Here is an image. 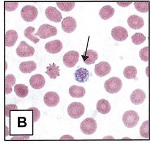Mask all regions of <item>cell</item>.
I'll return each mask as SVG.
<instances>
[{
    "label": "cell",
    "instance_id": "6da1fadb",
    "mask_svg": "<svg viewBox=\"0 0 151 145\" xmlns=\"http://www.w3.org/2000/svg\"><path fill=\"white\" fill-rule=\"evenodd\" d=\"M58 33V30L54 26L48 24L41 25L37 32L34 34L35 36H38L40 38L45 39L51 36H55Z\"/></svg>",
    "mask_w": 151,
    "mask_h": 145
},
{
    "label": "cell",
    "instance_id": "7a4b0ae2",
    "mask_svg": "<svg viewBox=\"0 0 151 145\" xmlns=\"http://www.w3.org/2000/svg\"><path fill=\"white\" fill-rule=\"evenodd\" d=\"M123 83L122 80L117 77H112L106 80L104 84L105 90L110 94L118 92L122 88Z\"/></svg>",
    "mask_w": 151,
    "mask_h": 145
},
{
    "label": "cell",
    "instance_id": "3957f363",
    "mask_svg": "<svg viewBox=\"0 0 151 145\" xmlns=\"http://www.w3.org/2000/svg\"><path fill=\"white\" fill-rule=\"evenodd\" d=\"M122 120L126 127L132 128L137 125L139 120V117L135 111L128 110L124 113Z\"/></svg>",
    "mask_w": 151,
    "mask_h": 145
},
{
    "label": "cell",
    "instance_id": "277c9868",
    "mask_svg": "<svg viewBox=\"0 0 151 145\" xmlns=\"http://www.w3.org/2000/svg\"><path fill=\"white\" fill-rule=\"evenodd\" d=\"M37 9L32 5H26L21 10L20 15L22 18L26 22H32L37 18Z\"/></svg>",
    "mask_w": 151,
    "mask_h": 145
},
{
    "label": "cell",
    "instance_id": "5b68a950",
    "mask_svg": "<svg viewBox=\"0 0 151 145\" xmlns=\"http://www.w3.org/2000/svg\"><path fill=\"white\" fill-rule=\"evenodd\" d=\"M85 112V107L78 102H74L70 104L68 108V113L72 119H77L81 117Z\"/></svg>",
    "mask_w": 151,
    "mask_h": 145
},
{
    "label": "cell",
    "instance_id": "8992f818",
    "mask_svg": "<svg viewBox=\"0 0 151 145\" xmlns=\"http://www.w3.org/2000/svg\"><path fill=\"white\" fill-rule=\"evenodd\" d=\"M97 128V124L93 118L88 117L84 119L80 124V129L86 135L93 134Z\"/></svg>",
    "mask_w": 151,
    "mask_h": 145
},
{
    "label": "cell",
    "instance_id": "52a82bcc",
    "mask_svg": "<svg viewBox=\"0 0 151 145\" xmlns=\"http://www.w3.org/2000/svg\"><path fill=\"white\" fill-rule=\"evenodd\" d=\"M16 53L20 57H27L35 55V50L33 47L30 46L26 41H22L17 48Z\"/></svg>",
    "mask_w": 151,
    "mask_h": 145
},
{
    "label": "cell",
    "instance_id": "ba28073f",
    "mask_svg": "<svg viewBox=\"0 0 151 145\" xmlns=\"http://www.w3.org/2000/svg\"><path fill=\"white\" fill-rule=\"evenodd\" d=\"M79 60V53L71 50L66 53L63 57V64L68 68H73L75 66Z\"/></svg>",
    "mask_w": 151,
    "mask_h": 145
},
{
    "label": "cell",
    "instance_id": "9c48e42d",
    "mask_svg": "<svg viewBox=\"0 0 151 145\" xmlns=\"http://www.w3.org/2000/svg\"><path fill=\"white\" fill-rule=\"evenodd\" d=\"M59 96L54 91L48 92L44 97V102L45 104L49 107H56L59 103Z\"/></svg>",
    "mask_w": 151,
    "mask_h": 145
},
{
    "label": "cell",
    "instance_id": "30bf717a",
    "mask_svg": "<svg viewBox=\"0 0 151 145\" xmlns=\"http://www.w3.org/2000/svg\"><path fill=\"white\" fill-rule=\"evenodd\" d=\"M111 67L106 61H101L95 66L94 71L96 76L104 77L111 72Z\"/></svg>",
    "mask_w": 151,
    "mask_h": 145
},
{
    "label": "cell",
    "instance_id": "8fae6325",
    "mask_svg": "<svg viewBox=\"0 0 151 145\" xmlns=\"http://www.w3.org/2000/svg\"><path fill=\"white\" fill-rule=\"evenodd\" d=\"M46 17L51 21L59 23L62 19L61 13L56 8L53 6H48L45 11Z\"/></svg>",
    "mask_w": 151,
    "mask_h": 145
},
{
    "label": "cell",
    "instance_id": "7c38bea8",
    "mask_svg": "<svg viewBox=\"0 0 151 145\" xmlns=\"http://www.w3.org/2000/svg\"><path fill=\"white\" fill-rule=\"evenodd\" d=\"M77 27V22L72 17H66L63 18L62 21V28L63 31L66 33H73Z\"/></svg>",
    "mask_w": 151,
    "mask_h": 145
},
{
    "label": "cell",
    "instance_id": "4fadbf2b",
    "mask_svg": "<svg viewBox=\"0 0 151 145\" xmlns=\"http://www.w3.org/2000/svg\"><path fill=\"white\" fill-rule=\"evenodd\" d=\"M111 35L114 40L120 42L125 41L129 36L127 30L121 26L113 28L111 31Z\"/></svg>",
    "mask_w": 151,
    "mask_h": 145
},
{
    "label": "cell",
    "instance_id": "5bb4252c",
    "mask_svg": "<svg viewBox=\"0 0 151 145\" xmlns=\"http://www.w3.org/2000/svg\"><path fill=\"white\" fill-rule=\"evenodd\" d=\"M63 48L62 42L58 39L47 42L45 45V49L50 53L57 54L60 52Z\"/></svg>",
    "mask_w": 151,
    "mask_h": 145
},
{
    "label": "cell",
    "instance_id": "9a60e30c",
    "mask_svg": "<svg viewBox=\"0 0 151 145\" xmlns=\"http://www.w3.org/2000/svg\"><path fill=\"white\" fill-rule=\"evenodd\" d=\"M145 92L139 89H137L132 91L130 95V100L133 104L138 105L142 104L146 99Z\"/></svg>",
    "mask_w": 151,
    "mask_h": 145
},
{
    "label": "cell",
    "instance_id": "2e32d148",
    "mask_svg": "<svg viewBox=\"0 0 151 145\" xmlns=\"http://www.w3.org/2000/svg\"><path fill=\"white\" fill-rule=\"evenodd\" d=\"M30 86L35 89L39 90L42 89L45 84L44 77L41 74H36L33 75L29 80Z\"/></svg>",
    "mask_w": 151,
    "mask_h": 145
},
{
    "label": "cell",
    "instance_id": "e0dca14e",
    "mask_svg": "<svg viewBox=\"0 0 151 145\" xmlns=\"http://www.w3.org/2000/svg\"><path fill=\"white\" fill-rule=\"evenodd\" d=\"M127 23L129 27L132 29L139 30L144 26V20L141 17L133 15L127 19Z\"/></svg>",
    "mask_w": 151,
    "mask_h": 145
},
{
    "label": "cell",
    "instance_id": "ac0fdd59",
    "mask_svg": "<svg viewBox=\"0 0 151 145\" xmlns=\"http://www.w3.org/2000/svg\"><path fill=\"white\" fill-rule=\"evenodd\" d=\"M18 39V33L14 30H9L5 34V46L7 47L14 46Z\"/></svg>",
    "mask_w": 151,
    "mask_h": 145
},
{
    "label": "cell",
    "instance_id": "d6986e66",
    "mask_svg": "<svg viewBox=\"0 0 151 145\" xmlns=\"http://www.w3.org/2000/svg\"><path fill=\"white\" fill-rule=\"evenodd\" d=\"M84 63L86 64L90 65L94 64L95 62L98 58V53L93 50H88L84 52V55H81Z\"/></svg>",
    "mask_w": 151,
    "mask_h": 145
},
{
    "label": "cell",
    "instance_id": "ffe728a7",
    "mask_svg": "<svg viewBox=\"0 0 151 145\" xmlns=\"http://www.w3.org/2000/svg\"><path fill=\"white\" fill-rule=\"evenodd\" d=\"M76 80L79 83H85L88 81L90 76L88 71L84 68H80L74 74Z\"/></svg>",
    "mask_w": 151,
    "mask_h": 145
},
{
    "label": "cell",
    "instance_id": "44dd1931",
    "mask_svg": "<svg viewBox=\"0 0 151 145\" xmlns=\"http://www.w3.org/2000/svg\"><path fill=\"white\" fill-rule=\"evenodd\" d=\"M37 68V64L33 61L22 62L19 65V70L23 73H30Z\"/></svg>",
    "mask_w": 151,
    "mask_h": 145
},
{
    "label": "cell",
    "instance_id": "7402d4cb",
    "mask_svg": "<svg viewBox=\"0 0 151 145\" xmlns=\"http://www.w3.org/2000/svg\"><path fill=\"white\" fill-rule=\"evenodd\" d=\"M96 109L100 113L106 114L111 111V106L108 101L105 99H101L97 102Z\"/></svg>",
    "mask_w": 151,
    "mask_h": 145
},
{
    "label": "cell",
    "instance_id": "603a6c76",
    "mask_svg": "<svg viewBox=\"0 0 151 145\" xmlns=\"http://www.w3.org/2000/svg\"><path fill=\"white\" fill-rule=\"evenodd\" d=\"M114 14V9L111 5H105L102 7L99 11V15L101 18L105 20H107L111 18Z\"/></svg>",
    "mask_w": 151,
    "mask_h": 145
},
{
    "label": "cell",
    "instance_id": "cb8c5ba5",
    "mask_svg": "<svg viewBox=\"0 0 151 145\" xmlns=\"http://www.w3.org/2000/svg\"><path fill=\"white\" fill-rule=\"evenodd\" d=\"M69 93L73 98H82L86 94V89L83 87L73 85L69 88Z\"/></svg>",
    "mask_w": 151,
    "mask_h": 145
},
{
    "label": "cell",
    "instance_id": "d4e9b609",
    "mask_svg": "<svg viewBox=\"0 0 151 145\" xmlns=\"http://www.w3.org/2000/svg\"><path fill=\"white\" fill-rule=\"evenodd\" d=\"M5 94H9L12 91V86L16 83V77L12 74L7 75L5 76Z\"/></svg>",
    "mask_w": 151,
    "mask_h": 145
},
{
    "label": "cell",
    "instance_id": "484cf974",
    "mask_svg": "<svg viewBox=\"0 0 151 145\" xmlns=\"http://www.w3.org/2000/svg\"><path fill=\"white\" fill-rule=\"evenodd\" d=\"M14 91L18 97L24 98L28 95L29 89L27 86L23 84H18L14 86Z\"/></svg>",
    "mask_w": 151,
    "mask_h": 145
},
{
    "label": "cell",
    "instance_id": "4316f807",
    "mask_svg": "<svg viewBox=\"0 0 151 145\" xmlns=\"http://www.w3.org/2000/svg\"><path fill=\"white\" fill-rule=\"evenodd\" d=\"M134 4L135 8L139 12L147 13L150 10V2L148 1H135Z\"/></svg>",
    "mask_w": 151,
    "mask_h": 145
},
{
    "label": "cell",
    "instance_id": "83f0119b",
    "mask_svg": "<svg viewBox=\"0 0 151 145\" xmlns=\"http://www.w3.org/2000/svg\"><path fill=\"white\" fill-rule=\"evenodd\" d=\"M35 28L33 27H27L24 31V36L33 42L34 43L36 44L40 41V39L34 36V32L35 31Z\"/></svg>",
    "mask_w": 151,
    "mask_h": 145
},
{
    "label": "cell",
    "instance_id": "f1b7e54d",
    "mask_svg": "<svg viewBox=\"0 0 151 145\" xmlns=\"http://www.w3.org/2000/svg\"><path fill=\"white\" fill-rule=\"evenodd\" d=\"M47 71L45 73L47 74L51 79H56L57 76H60V70L59 67L57 66L55 63L47 67Z\"/></svg>",
    "mask_w": 151,
    "mask_h": 145
},
{
    "label": "cell",
    "instance_id": "f546056e",
    "mask_svg": "<svg viewBox=\"0 0 151 145\" xmlns=\"http://www.w3.org/2000/svg\"><path fill=\"white\" fill-rule=\"evenodd\" d=\"M137 74V70L134 66H128L126 67L124 71L123 75L124 77L128 79H134Z\"/></svg>",
    "mask_w": 151,
    "mask_h": 145
},
{
    "label": "cell",
    "instance_id": "4dcf8cb0",
    "mask_svg": "<svg viewBox=\"0 0 151 145\" xmlns=\"http://www.w3.org/2000/svg\"><path fill=\"white\" fill-rule=\"evenodd\" d=\"M139 133L142 137L145 138H149L150 135V121L147 120L142 123L139 129Z\"/></svg>",
    "mask_w": 151,
    "mask_h": 145
},
{
    "label": "cell",
    "instance_id": "1f68e13d",
    "mask_svg": "<svg viewBox=\"0 0 151 145\" xmlns=\"http://www.w3.org/2000/svg\"><path fill=\"white\" fill-rule=\"evenodd\" d=\"M57 5L61 11L65 12L71 11L75 6V2H57Z\"/></svg>",
    "mask_w": 151,
    "mask_h": 145
},
{
    "label": "cell",
    "instance_id": "d6a6232c",
    "mask_svg": "<svg viewBox=\"0 0 151 145\" xmlns=\"http://www.w3.org/2000/svg\"><path fill=\"white\" fill-rule=\"evenodd\" d=\"M132 43L136 45H139L144 42L146 40V36L141 33H137L132 36Z\"/></svg>",
    "mask_w": 151,
    "mask_h": 145
},
{
    "label": "cell",
    "instance_id": "836d02e7",
    "mask_svg": "<svg viewBox=\"0 0 151 145\" xmlns=\"http://www.w3.org/2000/svg\"><path fill=\"white\" fill-rule=\"evenodd\" d=\"M149 53H150V49L148 46H146L141 49L139 53L141 59L145 62H148L149 61V55H150Z\"/></svg>",
    "mask_w": 151,
    "mask_h": 145
},
{
    "label": "cell",
    "instance_id": "e575fe53",
    "mask_svg": "<svg viewBox=\"0 0 151 145\" xmlns=\"http://www.w3.org/2000/svg\"><path fill=\"white\" fill-rule=\"evenodd\" d=\"M19 5L18 2H5V10L7 12H12L15 11Z\"/></svg>",
    "mask_w": 151,
    "mask_h": 145
},
{
    "label": "cell",
    "instance_id": "d590c367",
    "mask_svg": "<svg viewBox=\"0 0 151 145\" xmlns=\"http://www.w3.org/2000/svg\"><path fill=\"white\" fill-rule=\"evenodd\" d=\"M18 107L15 104H8L5 106V116L6 117L10 116L11 110H17Z\"/></svg>",
    "mask_w": 151,
    "mask_h": 145
},
{
    "label": "cell",
    "instance_id": "8d00e7d4",
    "mask_svg": "<svg viewBox=\"0 0 151 145\" xmlns=\"http://www.w3.org/2000/svg\"><path fill=\"white\" fill-rule=\"evenodd\" d=\"M28 110L33 111V121H34V122H36L40 117V110L35 107H31V108H29Z\"/></svg>",
    "mask_w": 151,
    "mask_h": 145
},
{
    "label": "cell",
    "instance_id": "74e56055",
    "mask_svg": "<svg viewBox=\"0 0 151 145\" xmlns=\"http://www.w3.org/2000/svg\"><path fill=\"white\" fill-rule=\"evenodd\" d=\"M132 1H119L117 2V5H119L120 6L126 8L129 5L132 4Z\"/></svg>",
    "mask_w": 151,
    "mask_h": 145
},
{
    "label": "cell",
    "instance_id": "f35d334b",
    "mask_svg": "<svg viewBox=\"0 0 151 145\" xmlns=\"http://www.w3.org/2000/svg\"><path fill=\"white\" fill-rule=\"evenodd\" d=\"M30 136L29 135H15L11 138V140H18V139H29Z\"/></svg>",
    "mask_w": 151,
    "mask_h": 145
},
{
    "label": "cell",
    "instance_id": "ab89813d",
    "mask_svg": "<svg viewBox=\"0 0 151 145\" xmlns=\"http://www.w3.org/2000/svg\"><path fill=\"white\" fill-rule=\"evenodd\" d=\"M68 138H71V139H73V138H72V137H70L69 135H65V136H63V137L60 138V139H68Z\"/></svg>",
    "mask_w": 151,
    "mask_h": 145
},
{
    "label": "cell",
    "instance_id": "60d3db41",
    "mask_svg": "<svg viewBox=\"0 0 151 145\" xmlns=\"http://www.w3.org/2000/svg\"><path fill=\"white\" fill-rule=\"evenodd\" d=\"M8 134H9V132H8V128L5 126V135L6 136H7L8 135Z\"/></svg>",
    "mask_w": 151,
    "mask_h": 145
}]
</instances>
